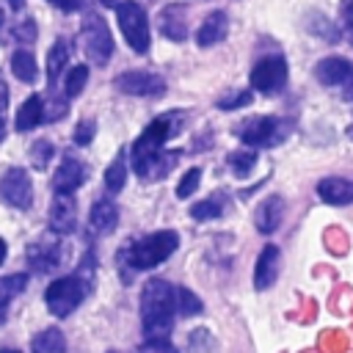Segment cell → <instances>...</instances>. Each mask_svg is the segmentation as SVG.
I'll list each match as a JSON object with an SVG mask.
<instances>
[{
  "mask_svg": "<svg viewBox=\"0 0 353 353\" xmlns=\"http://www.w3.org/2000/svg\"><path fill=\"white\" fill-rule=\"evenodd\" d=\"M176 317L174 287L165 279H149L141 290V325L146 339H168Z\"/></svg>",
  "mask_w": 353,
  "mask_h": 353,
  "instance_id": "6da1fadb",
  "label": "cell"
},
{
  "mask_svg": "<svg viewBox=\"0 0 353 353\" xmlns=\"http://www.w3.org/2000/svg\"><path fill=\"white\" fill-rule=\"evenodd\" d=\"M176 245H179V234L171 229H163V232L146 234V237L135 240L132 245H127L119 254V265L130 268V270H149V268L165 262L176 251Z\"/></svg>",
  "mask_w": 353,
  "mask_h": 353,
  "instance_id": "7a4b0ae2",
  "label": "cell"
},
{
  "mask_svg": "<svg viewBox=\"0 0 353 353\" xmlns=\"http://www.w3.org/2000/svg\"><path fill=\"white\" fill-rule=\"evenodd\" d=\"M179 124H182V113H176V110L163 113V116H157L154 121H149L146 130H143V132L135 138V143H132V154H130V157H132V168L141 165V163H143L146 157H152L154 152H160V149L165 146V141L176 135Z\"/></svg>",
  "mask_w": 353,
  "mask_h": 353,
  "instance_id": "3957f363",
  "label": "cell"
},
{
  "mask_svg": "<svg viewBox=\"0 0 353 353\" xmlns=\"http://www.w3.org/2000/svg\"><path fill=\"white\" fill-rule=\"evenodd\" d=\"M91 290V284L85 279H80L77 273L72 276H61L55 279L47 290H44V303L50 309V314L55 317H69L85 298V292Z\"/></svg>",
  "mask_w": 353,
  "mask_h": 353,
  "instance_id": "277c9868",
  "label": "cell"
},
{
  "mask_svg": "<svg viewBox=\"0 0 353 353\" xmlns=\"http://www.w3.org/2000/svg\"><path fill=\"white\" fill-rule=\"evenodd\" d=\"M116 19H119V28L130 44L132 52L143 55L149 52V19H146V11L138 0H121L116 6Z\"/></svg>",
  "mask_w": 353,
  "mask_h": 353,
  "instance_id": "5b68a950",
  "label": "cell"
},
{
  "mask_svg": "<svg viewBox=\"0 0 353 353\" xmlns=\"http://www.w3.org/2000/svg\"><path fill=\"white\" fill-rule=\"evenodd\" d=\"M80 41H83V50L88 55L91 63L97 66H105L113 55V36H110V28L108 22L97 14V11H88L83 17V25H80Z\"/></svg>",
  "mask_w": 353,
  "mask_h": 353,
  "instance_id": "8992f818",
  "label": "cell"
},
{
  "mask_svg": "<svg viewBox=\"0 0 353 353\" xmlns=\"http://www.w3.org/2000/svg\"><path fill=\"white\" fill-rule=\"evenodd\" d=\"M234 135L248 146L268 149V146H279L290 135V127L284 119H276V116H254V119H245L243 124H237Z\"/></svg>",
  "mask_w": 353,
  "mask_h": 353,
  "instance_id": "52a82bcc",
  "label": "cell"
},
{
  "mask_svg": "<svg viewBox=\"0 0 353 353\" xmlns=\"http://www.w3.org/2000/svg\"><path fill=\"white\" fill-rule=\"evenodd\" d=\"M28 265L36 270V273H52L55 268L63 265L66 259V245L61 243V234H41L36 243L28 245Z\"/></svg>",
  "mask_w": 353,
  "mask_h": 353,
  "instance_id": "ba28073f",
  "label": "cell"
},
{
  "mask_svg": "<svg viewBox=\"0 0 353 353\" xmlns=\"http://www.w3.org/2000/svg\"><path fill=\"white\" fill-rule=\"evenodd\" d=\"M287 61L281 55H268L259 58L251 69V88H256L259 94H279L287 83Z\"/></svg>",
  "mask_w": 353,
  "mask_h": 353,
  "instance_id": "9c48e42d",
  "label": "cell"
},
{
  "mask_svg": "<svg viewBox=\"0 0 353 353\" xmlns=\"http://www.w3.org/2000/svg\"><path fill=\"white\" fill-rule=\"evenodd\" d=\"M0 199L8 207L28 210L33 204V179L28 176L25 168H8L0 179Z\"/></svg>",
  "mask_w": 353,
  "mask_h": 353,
  "instance_id": "30bf717a",
  "label": "cell"
},
{
  "mask_svg": "<svg viewBox=\"0 0 353 353\" xmlns=\"http://www.w3.org/2000/svg\"><path fill=\"white\" fill-rule=\"evenodd\" d=\"M113 85L121 91V94H130V97H163L165 94V80L154 72H121Z\"/></svg>",
  "mask_w": 353,
  "mask_h": 353,
  "instance_id": "8fae6325",
  "label": "cell"
},
{
  "mask_svg": "<svg viewBox=\"0 0 353 353\" xmlns=\"http://www.w3.org/2000/svg\"><path fill=\"white\" fill-rule=\"evenodd\" d=\"M77 226V201L72 193H55L50 204V229L55 234H69Z\"/></svg>",
  "mask_w": 353,
  "mask_h": 353,
  "instance_id": "7c38bea8",
  "label": "cell"
},
{
  "mask_svg": "<svg viewBox=\"0 0 353 353\" xmlns=\"http://www.w3.org/2000/svg\"><path fill=\"white\" fill-rule=\"evenodd\" d=\"M157 30L168 41H185L188 39V8L182 3H168L157 14Z\"/></svg>",
  "mask_w": 353,
  "mask_h": 353,
  "instance_id": "4fadbf2b",
  "label": "cell"
},
{
  "mask_svg": "<svg viewBox=\"0 0 353 353\" xmlns=\"http://www.w3.org/2000/svg\"><path fill=\"white\" fill-rule=\"evenodd\" d=\"M85 165L83 160H77L74 154H66L61 160V165L55 168V176H52V190L55 193H74L83 182H85Z\"/></svg>",
  "mask_w": 353,
  "mask_h": 353,
  "instance_id": "5bb4252c",
  "label": "cell"
},
{
  "mask_svg": "<svg viewBox=\"0 0 353 353\" xmlns=\"http://www.w3.org/2000/svg\"><path fill=\"white\" fill-rule=\"evenodd\" d=\"M284 221V199L281 196H268L256 204L254 210V226L259 234H273Z\"/></svg>",
  "mask_w": 353,
  "mask_h": 353,
  "instance_id": "9a60e30c",
  "label": "cell"
},
{
  "mask_svg": "<svg viewBox=\"0 0 353 353\" xmlns=\"http://www.w3.org/2000/svg\"><path fill=\"white\" fill-rule=\"evenodd\" d=\"M314 77L323 83V85H345L350 77H353V63L342 55H328V58H320L317 66H314Z\"/></svg>",
  "mask_w": 353,
  "mask_h": 353,
  "instance_id": "2e32d148",
  "label": "cell"
},
{
  "mask_svg": "<svg viewBox=\"0 0 353 353\" xmlns=\"http://www.w3.org/2000/svg\"><path fill=\"white\" fill-rule=\"evenodd\" d=\"M179 154H182L179 149H160V152H154L152 157H146L141 165H135L132 171H135L141 179H163V176H168L171 168H176Z\"/></svg>",
  "mask_w": 353,
  "mask_h": 353,
  "instance_id": "e0dca14e",
  "label": "cell"
},
{
  "mask_svg": "<svg viewBox=\"0 0 353 353\" xmlns=\"http://www.w3.org/2000/svg\"><path fill=\"white\" fill-rule=\"evenodd\" d=\"M226 33H229L226 11H221V8H218V11H210V14L204 17V22L199 25V30H196V44H199V47H212V44L223 41Z\"/></svg>",
  "mask_w": 353,
  "mask_h": 353,
  "instance_id": "ac0fdd59",
  "label": "cell"
},
{
  "mask_svg": "<svg viewBox=\"0 0 353 353\" xmlns=\"http://www.w3.org/2000/svg\"><path fill=\"white\" fill-rule=\"evenodd\" d=\"M317 196L325 204H334V207L350 204L353 201V182L345 179V176H325V179L317 182Z\"/></svg>",
  "mask_w": 353,
  "mask_h": 353,
  "instance_id": "d6986e66",
  "label": "cell"
},
{
  "mask_svg": "<svg viewBox=\"0 0 353 353\" xmlns=\"http://www.w3.org/2000/svg\"><path fill=\"white\" fill-rule=\"evenodd\" d=\"M116 223H119V207L110 199L94 201V207L88 212V229H91V234H108V232L116 229Z\"/></svg>",
  "mask_w": 353,
  "mask_h": 353,
  "instance_id": "ffe728a7",
  "label": "cell"
},
{
  "mask_svg": "<svg viewBox=\"0 0 353 353\" xmlns=\"http://www.w3.org/2000/svg\"><path fill=\"white\" fill-rule=\"evenodd\" d=\"M279 276V248L276 245H265L256 256L254 265V287L256 290H268Z\"/></svg>",
  "mask_w": 353,
  "mask_h": 353,
  "instance_id": "44dd1931",
  "label": "cell"
},
{
  "mask_svg": "<svg viewBox=\"0 0 353 353\" xmlns=\"http://www.w3.org/2000/svg\"><path fill=\"white\" fill-rule=\"evenodd\" d=\"M41 121H44V102H41L39 94H33V97H28V99L19 105L17 119H14V130H17V132H28V130L39 127Z\"/></svg>",
  "mask_w": 353,
  "mask_h": 353,
  "instance_id": "7402d4cb",
  "label": "cell"
},
{
  "mask_svg": "<svg viewBox=\"0 0 353 353\" xmlns=\"http://www.w3.org/2000/svg\"><path fill=\"white\" fill-rule=\"evenodd\" d=\"M69 55H72L69 39H55V44H52L50 52H47V83H50V88H55L61 72H63L66 63H69Z\"/></svg>",
  "mask_w": 353,
  "mask_h": 353,
  "instance_id": "603a6c76",
  "label": "cell"
},
{
  "mask_svg": "<svg viewBox=\"0 0 353 353\" xmlns=\"http://www.w3.org/2000/svg\"><path fill=\"white\" fill-rule=\"evenodd\" d=\"M306 28H309V33H314V36H320L323 41H331V44H336V41L342 39L339 25L331 22V19H328L325 14H320V11H309V14H306Z\"/></svg>",
  "mask_w": 353,
  "mask_h": 353,
  "instance_id": "cb8c5ba5",
  "label": "cell"
},
{
  "mask_svg": "<svg viewBox=\"0 0 353 353\" xmlns=\"http://www.w3.org/2000/svg\"><path fill=\"white\" fill-rule=\"evenodd\" d=\"M30 353H66V336L58 328H44L30 339Z\"/></svg>",
  "mask_w": 353,
  "mask_h": 353,
  "instance_id": "d4e9b609",
  "label": "cell"
},
{
  "mask_svg": "<svg viewBox=\"0 0 353 353\" xmlns=\"http://www.w3.org/2000/svg\"><path fill=\"white\" fill-rule=\"evenodd\" d=\"M11 72H14V77L22 80V83H36L39 66H36L33 52H30V50H17V52L11 55Z\"/></svg>",
  "mask_w": 353,
  "mask_h": 353,
  "instance_id": "484cf974",
  "label": "cell"
},
{
  "mask_svg": "<svg viewBox=\"0 0 353 353\" xmlns=\"http://www.w3.org/2000/svg\"><path fill=\"white\" fill-rule=\"evenodd\" d=\"M124 182H127V152L121 149V152L113 157V163L105 168V188H108L110 193H119V190L124 188Z\"/></svg>",
  "mask_w": 353,
  "mask_h": 353,
  "instance_id": "4316f807",
  "label": "cell"
},
{
  "mask_svg": "<svg viewBox=\"0 0 353 353\" xmlns=\"http://www.w3.org/2000/svg\"><path fill=\"white\" fill-rule=\"evenodd\" d=\"M226 210V196L221 193H215V196H210V199H201V201H196L193 207H190V218H196V221H212V218H218L221 212Z\"/></svg>",
  "mask_w": 353,
  "mask_h": 353,
  "instance_id": "83f0119b",
  "label": "cell"
},
{
  "mask_svg": "<svg viewBox=\"0 0 353 353\" xmlns=\"http://www.w3.org/2000/svg\"><path fill=\"white\" fill-rule=\"evenodd\" d=\"M25 287H28V276L25 273L0 276V317H3V309L11 303V298H17Z\"/></svg>",
  "mask_w": 353,
  "mask_h": 353,
  "instance_id": "f1b7e54d",
  "label": "cell"
},
{
  "mask_svg": "<svg viewBox=\"0 0 353 353\" xmlns=\"http://www.w3.org/2000/svg\"><path fill=\"white\" fill-rule=\"evenodd\" d=\"M174 306H176V314H179V317H193V314L201 312V301H199V295L190 292V290L182 287V284L174 287Z\"/></svg>",
  "mask_w": 353,
  "mask_h": 353,
  "instance_id": "f546056e",
  "label": "cell"
},
{
  "mask_svg": "<svg viewBox=\"0 0 353 353\" xmlns=\"http://www.w3.org/2000/svg\"><path fill=\"white\" fill-rule=\"evenodd\" d=\"M85 83H88V66H85V63L72 66V69L66 72V80H63V97H66V99L77 97V94L85 88Z\"/></svg>",
  "mask_w": 353,
  "mask_h": 353,
  "instance_id": "4dcf8cb0",
  "label": "cell"
},
{
  "mask_svg": "<svg viewBox=\"0 0 353 353\" xmlns=\"http://www.w3.org/2000/svg\"><path fill=\"white\" fill-rule=\"evenodd\" d=\"M251 99H254V94H251L248 88H232V91L221 94V97L215 99V105H218L221 110H237V108L251 105Z\"/></svg>",
  "mask_w": 353,
  "mask_h": 353,
  "instance_id": "1f68e13d",
  "label": "cell"
},
{
  "mask_svg": "<svg viewBox=\"0 0 353 353\" xmlns=\"http://www.w3.org/2000/svg\"><path fill=\"white\" fill-rule=\"evenodd\" d=\"M256 165V152L254 149H237L229 154V168L237 174V176H248Z\"/></svg>",
  "mask_w": 353,
  "mask_h": 353,
  "instance_id": "d6a6232c",
  "label": "cell"
},
{
  "mask_svg": "<svg viewBox=\"0 0 353 353\" xmlns=\"http://www.w3.org/2000/svg\"><path fill=\"white\" fill-rule=\"evenodd\" d=\"M52 154H55V146H52L50 141H44V138L33 141V146H30V163H33V168L44 171V168L50 165Z\"/></svg>",
  "mask_w": 353,
  "mask_h": 353,
  "instance_id": "836d02e7",
  "label": "cell"
},
{
  "mask_svg": "<svg viewBox=\"0 0 353 353\" xmlns=\"http://www.w3.org/2000/svg\"><path fill=\"white\" fill-rule=\"evenodd\" d=\"M188 350L190 353H215V336L207 328H196L188 336Z\"/></svg>",
  "mask_w": 353,
  "mask_h": 353,
  "instance_id": "e575fe53",
  "label": "cell"
},
{
  "mask_svg": "<svg viewBox=\"0 0 353 353\" xmlns=\"http://www.w3.org/2000/svg\"><path fill=\"white\" fill-rule=\"evenodd\" d=\"M199 182H201V168H188L182 174V179H179V185H176V196L179 199H188L199 188Z\"/></svg>",
  "mask_w": 353,
  "mask_h": 353,
  "instance_id": "d590c367",
  "label": "cell"
},
{
  "mask_svg": "<svg viewBox=\"0 0 353 353\" xmlns=\"http://www.w3.org/2000/svg\"><path fill=\"white\" fill-rule=\"evenodd\" d=\"M94 132H97V124H94L91 119H83V121H77V127H74V132H72V141H74L77 146H88V143L94 141Z\"/></svg>",
  "mask_w": 353,
  "mask_h": 353,
  "instance_id": "8d00e7d4",
  "label": "cell"
},
{
  "mask_svg": "<svg viewBox=\"0 0 353 353\" xmlns=\"http://www.w3.org/2000/svg\"><path fill=\"white\" fill-rule=\"evenodd\" d=\"M135 353H176V347L168 345V339H146Z\"/></svg>",
  "mask_w": 353,
  "mask_h": 353,
  "instance_id": "74e56055",
  "label": "cell"
},
{
  "mask_svg": "<svg viewBox=\"0 0 353 353\" xmlns=\"http://www.w3.org/2000/svg\"><path fill=\"white\" fill-rule=\"evenodd\" d=\"M14 39H17V41H22V44H30V41L36 39V22H33V19L19 22V25L14 28Z\"/></svg>",
  "mask_w": 353,
  "mask_h": 353,
  "instance_id": "f35d334b",
  "label": "cell"
},
{
  "mask_svg": "<svg viewBox=\"0 0 353 353\" xmlns=\"http://www.w3.org/2000/svg\"><path fill=\"white\" fill-rule=\"evenodd\" d=\"M63 116H66V97L63 99H55V102H50L44 108V121H58Z\"/></svg>",
  "mask_w": 353,
  "mask_h": 353,
  "instance_id": "ab89813d",
  "label": "cell"
},
{
  "mask_svg": "<svg viewBox=\"0 0 353 353\" xmlns=\"http://www.w3.org/2000/svg\"><path fill=\"white\" fill-rule=\"evenodd\" d=\"M339 19H342V25L353 33V0H342V6H339Z\"/></svg>",
  "mask_w": 353,
  "mask_h": 353,
  "instance_id": "60d3db41",
  "label": "cell"
},
{
  "mask_svg": "<svg viewBox=\"0 0 353 353\" xmlns=\"http://www.w3.org/2000/svg\"><path fill=\"white\" fill-rule=\"evenodd\" d=\"M61 11H77L80 6H83V0H52Z\"/></svg>",
  "mask_w": 353,
  "mask_h": 353,
  "instance_id": "b9f144b4",
  "label": "cell"
},
{
  "mask_svg": "<svg viewBox=\"0 0 353 353\" xmlns=\"http://www.w3.org/2000/svg\"><path fill=\"white\" fill-rule=\"evenodd\" d=\"M342 99H347V102H353V77L342 85Z\"/></svg>",
  "mask_w": 353,
  "mask_h": 353,
  "instance_id": "7bdbcfd3",
  "label": "cell"
},
{
  "mask_svg": "<svg viewBox=\"0 0 353 353\" xmlns=\"http://www.w3.org/2000/svg\"><path fill=\"white\" fill-rule=\"evenodd\" d=\"M6 138V113H0V141Z\"/></svg>",
  "mask_w": 353,
  "mask_h": 353,
  "instance_id": "ee69618b",
  "label": "cell"
},
{
  "mask_svg": "<svg viewBox=\"0 0 353 353\" xmlns=\"http://www.w3.org/2000/svg\"><path fill=\"white\" fill-rule=\"evenodd\" d=\"M8 6H11V8H14V11H19V8H22V6H25V0H8Z\"/></svg>",
  "mask_w": 353,
  "mask_h": 353,
  "instance_id": "f6af8a7d",
  "label": "cell"
},
{
  "mask_svg": "<svg viewBox=\"0 0 353 353\" xmlns=\"http://www.w3.org/2000/svg\"><path fill=\"white\" fill-rule=\"evenodd\" d=\"M6 251H8V248H6V240L0 237V265H3V259H6Z\"/></svg>",
  "mask_w": 353,
  "mask_h": 353,
  "instance_id": "bcb514c9",
  "label": "cell"
},
{
  "mask_svg": "<svg viewBox=\"0 0 353 353\" xmlns=\"http://www.w3.org/2000/svg\"><path fill=\"white\" fill-rule=\"evenodd\" d=\"M102 6H119V0H99Z\"/></svg>",
  "mask_w": 353,
  "mask_h": 353,
  "instance_id": "7dc6e473",
  "label": "cell"
},
{
  "mask_svg": "<svg viewBox=\"0 0 353 353\" xmlns=\"http://www.w3.org/2000/svg\"><path fill=\"white\" fill-rule=\"evenodd\" d=\"M0 353H19V350H14V347H3Z\"/></svg>",
  "mask_w": 353,
  "mask_h": 353,
  "instance_id": "c3c4849f",
  "label": "cell"
},
{
  "mask_svg": "<svg viewBox=\"0 0 353 353\" xmlns=\"http://www.w3.org/2000/svg\"><path fill=\"white\" fill-rule=\"evenodd\" d=\"M347 135H350V141H353V124H350V127H347Z\"/></svg>",
  "mask_w": 353,
  "mask_h": 353,
  "instance_id": "681fc988",
  "label": "cell"
},
{
  "mask_svg": "<svg viewBox=\"0 0 353 353\" xmlns=\"http://www.w3.org/2000/svg\"><path fill=\"white\" fill-rule=\"evenodd\" d=\"M3 19H6V17H3V8H0V25H3Z\"/></svg>",
  "mask_w": 353,
  "mask_h": 353,
  "instance_id": "f907efd6",
  "label": "cell"
},
{
  "mask_svg": "<svg viewBox=\"0 0 353 353\" xmlns=\"http://www.w3.org/2000/svg\"><path fill=\"white\" fill-rule=\"evenodd\" d=\"M108 353H116V350H108Z\"/></svg>",
  "mask_w": 353,
  "mask_h": 353,
  "instance_id": "816d5d0a",
  "label": "cell"
}]
</instances>
